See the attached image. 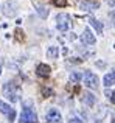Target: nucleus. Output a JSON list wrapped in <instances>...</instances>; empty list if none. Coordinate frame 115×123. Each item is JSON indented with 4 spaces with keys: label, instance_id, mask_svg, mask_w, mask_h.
Masks as SVG:
<instances>
[{
    "label": "nucleus",
    "instance_id": "obj_1",
    "mask_svg": "<svg viewBox=\"0 0 115 123\" xmlns=\"http://www.w3.org/2000/svg\"><path fill=\"white\" fill-rule=\"evenodd\" d=\"M19 92H20V89H19L14 83H6V84H3V95H5L9 101H12V103H14V101H19Z\"/></svg>",
    "mask_w": 115,
    "mask_h": 123
},
{
    "label": "nucleus",
    "instance_id": "obj_2",
    "mask_svg": "<svg viewBox=\"0 0 115 123\" xmlns=\"http://www.w3.org/2000/svg\"><path fill=\"white\" fill-rule=\"evenodd\" d=\"M84 80V86H87L89 89H98V76L95 75L93 72H90V70H86L84 73H82V78Z\"/></svg>",
    "mask_w": 115,
    "mask_h": 123
},
{
    "label": "nucleus",
    "instance_id": "obj_3",
    "mask_svg": "<svg viewBox=\"0 0 115 123\" xmlns=\"http://www.w3.org/2000/svg\"><path fill=\"white\" fill-rule=\"evenodd\" d=\"M19 123H37V115L33 109L25 108L22 111L20 117H19Z\"/></svg>",
    "mask_w": 115,
    "mask_h": 123
},
{
    "label": "nucleus",
    "instance_id": "obj_4",
    "mask_svg": "<svg viewBox=\"0 0 115 123\" xmlns=\"http://www.w3.org/2000/svg\"><path fill=\"white\" fill-rule=\"evenodd\" d=\"M70 27V16L65 14V12H61V14H58L56 17V28L59 31H67Z\"/></svg>",
    "mask_w": 115,
    "mask_h": 123
},
{
    "label": "nucleus",
    "instance_id": "obj_5",
    "mask_svg": "<svg viewBox=\"0 0 115 123\" xmlns=\"http://www.w3.org/2000/svg\"><path fill=\"white\" fill-rule=\"evenodd\" d=\"M61 120H62V115H61V112L55 108L48 109V112L45 114V122L47 123H61Z\"/></svg>",
    "mask_w": 115,
    "mask_h": 123
},
{
    "label": "nucleus",
    "instance_id": "obj_6",
    "mask_svg": "<svg viewBox=\"0 0 115 123\" xmlns=\"http://www.w3.org/2000/svg\"><path fill=\"white\" fill-rule=\"evenodd\" d=\"M0 112H2V114H5V115H8L9 122H12V120H14V117H16L14 109H12L8 103H5V101H0Z\"/></svg>",
    "mask_w": 115,
    "mask_h": 123
},
{
    "label": "nucleus",
    "instance_id": "obj_7",
    "mask_svg": "<svg viewBox=\"0 0 115 123\" xmlns=\"http://www.w3.org/2000/svg\"><path fill=\"white\" fill-rule=\"evenodd\" d=\"M3 14L8 16V17L16 16V3L12 2V0H9V2H6L5 5H3Z\"/></svg>",
    "mask_w": 115,
    "mask_h": 123
},
{
    "label": "nucleus",
    "instance_id": "obj_8",
    "mask_svg": "<svg viewBox=\"0 0 115 123\" xmlns=\"http://www.w3.org/2000/svg\"><path fill=\"white\" fill-rule=\"evenodd\" d=\"M82 42H86V44H90V45H93L95 42H97V39H95V36H93V33L90 31V28H84V33H82Z\"/></svg>",
    "mask_w": 115,
    "mask_h": 123
},
{
    "label": "nucleus",
    "instance_id": "obj_9",
    "mask_svg": "<svg viewBox=\"0 0 115 123\" xmlns=\"http://www.w3.org/2000/svg\"><path fill=\"white\" fill-rule=\"evenodd\" d=\"M36 72L40 78H47V76L50 75V72H52V69H50V66H47V64H39V66L36 67Z\"/></svg>",
    "mask_w": 115,
    "mask_h": 123
},
{
    "label": "nucleus",
    "instance_id": "obj_10",
    "mask_svg": "<svg viewBox=\"0 0 115 123\" xmlns=\"http://www.w3.org/2000/svg\"><path fill=\"white\" fill-rule=\"evenodd\" d=\"M95 101H97V98H95V95L92 92H84L82 93V103L87 106H93Z\"/></svg>",
    "mask_w": 115,
    "mask_h": 123
},
{
    "label": "nucleus",
    "instance_id": "obj_11",
    "mask_svg": "<svg viewBox=\"0 0 115 123\" xmlns=\"http://www.w3.org/2000/svg\"><path fill=\"white\" fill-rule=\"evenodd\" d=\"M79 6H81L82 11H95V9L100 6V3L98 2H82Z\"/></svg>",
    "mask_w": 115,
    "mask_h": 123
},
{
    "label": "nucleus",
    "instance_id": "obj_12",
    "mask_svg": "<svg viewBox=\"0 0 115 123\" xmlns=\"http://www.w3.org/2000/svg\"><path fill=\"white\" fill-rule=\"evenodd\" d=\"M103 83H104V86H106V87H112L114 86V83H115V73H114V70H110L109 73L104 75Z\"/></svg>",
    "mask_w": 115,
    "mask_h": 123
},
{
    "label": "nucleus",
    "instance_id": "obj_13",
    "mask_svg": "<svg viewBox=\"0 0 115 123\" xmlns=\"http://www.w3.org/2000/svg\"><path fill=\"white\" fill-rule=\"evenodd\" d=\"M89 22H90V25L95 28L97 34H103V24H101L100 20H97L95 17H90V19H89Z\"/></svg>",
    "mask_w": 115,
    "mask_h": 123
},
{
    "label": "nucleus",
    "instance_id": "obj_14",
    "mask_svg": "<svg viewBox=\"0 0 115 123\" xmlns=\"http://www.w3.org/2000/svg\"><path fill=\"white\" fill-rule=\"evenodd\" d=\"M58 56H59V47H48L47 48V58L56 59Z\"/></svg>",
    "mask_w": 115,
    "mask_h": 123
},
{
    "label": "nucleus",
    "instance_id": "obj_15",
    "mask_svg": "<svg viewBox=\"0 0 115 123\" xmlns=\"http://www.w3.org/2000/svg\"><path fill=\"white\" fill-rule=\"evenodd\" d=\"M81 78H82L81 72H72V73H70V81H72V83H79Z\"/></svg>",
    "mask_w": 115,
    "mask_h": 123
},
{
    "label": "nucleus",
    "instance_id": "obj_16",
    "mask_svg": "<svg viewBox=\"0 0 115 123\" xmlns=\"http://www.w3.org/2000/svg\"><path fill=\"white\" fill-rule=\"evenodd\" d=\"M36 11H37V14H39L40 17H44V19H45L47 16H48V9H47L45 6H37Z\"/></svg>",
    "mask_w": 115,
    "mask_h": 123
},
{
    "label": "nucleus",
    "instance_id": "obj_17",
    "mask_svg": "<svg viewBox=\"0 0 115 123\" xmlns=\"http://www.w3.org/2000/svg\"><path fill=\"white\" fill-rule=\"evenodd\" d=\"M104 95L110 100V103H114V92H112V89H109V87H107V89L104 90Z\"/></svg>",
    "mask_w": 115,
    "mask_h": 123
},
{
    "label": "nucleus",
    "instance_id": "obj_18",
    "mask_svg": "<svg viewBox=\"0 0 115 123\" xmlns=\"http://www.w3.org/2000/svg\"><path fill=\"white\" fill-rule=\"evenodd\" d=\"M53 3L56 6H59V8H65L67 6V0H53Z\"/></svg>",
    "mask_w": 115,
    "mask_h": 123
},
{
    "label": "nucleus",
    "instance_id": "obj_19",
    "mask_svg": "<svg viewBox=\"0 0 115 123\" xmlns=\"http://www.w3.org/2000/svg\"><path fill=\"white\" fill-rule=\"evenodd\" d=\"M16 37H17L19 41H23L25 39V34H23V31H22L20 28H17V30H16Z\"/></svg>",
    "mask_w": 115,
    "mask_h": 123
},
{
    "label": "nucleus",
    "instance_id": "obj_20",
    "mask_svg": "<svg viewBox=\"0 0 115 123\" xmlns=\"http://www.w3.org/2000/svg\"><path fill=\"white\" fill-rule=\"evenodd\" d=\"M42 93H44V95H52V90H50V89H45V87H42Z\"/></svg>",
    "mask_w": 115,
    "mask_h": 123
},
{
    "label": "nucleus",
    "instance_id": "obj_21",
    "mask_svg": "<svg viewBox=\"0 0 115 123\" xmlns=\"http://www.w3.org/2000/svg\"><path fill=\"white\" fill-rule=\"evenodd\" d=\"M69 123H81V120H79V118H76V117H70Z\"/></svg>",
    "mask_w": 115,
    "mask_h": 123
},
{
    "label": "nucleus",
    "instance_id": "obj_22",
    "mask_svg": "<svg viewBox=\"0 0 115 123\" xmlns=\"http://www.w3.org/2000/svg\"><path fill=\"white\" fill-rule=\"evenodd\" d=\"M0 75H2V67H0Z\"/></svg>",
    "mask_w": 115,
    "mask_h": 123
}]
</instances>
